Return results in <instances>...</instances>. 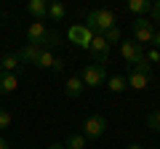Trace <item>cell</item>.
Listing matches in <instances>:
<instances>
[{
    "instance_id": "obj_9",
    "label": "cell",
    "mask_w": 160,
    "mask_h": 149,
    "mask_svg": "<svg viewBox=\"0 0 160 149\" xmlns=\"http://www.w3.org/2000/svg\"><path fill=\"white\" fill-rule=\"evenodd\" d=\"M35 67L38 69H53V72H62L64 69V61L59 56H53V51H48V48H43L38 56V61H35Z\"/></svg>"
},
{
    "instance_id": "obj_24",
    "label": "cell",
    "mask_w": 160,
    "mask_h": 149,
    "mask_svg": "<svg viewBox=\"0 0 160 149\" xmlns=\"http://www.w3.org/2000/svg\"><path fill=\"white\" fill-rule=\"evenodd\" d=\"M149 16H152L149 22H160V0H155V3H152V8H149Z\"/></svg>"
},
{
    "instance_id": "obj_6",
    "label": "cell",
    "mask_w": 160,
    "mask_h": 149,
    "mask_svg": "<svg viewBox=\"0 0 160 149\" xmlns=\"http://www.w3.org/2000/svg\"><path fill=\"white\" fill-rule=\"evenodd\" d=\"M83 136H86V141H96V138H102L104 133H107V117L102 115H91L83 120Z\"/></svg>"
},
{
    "instance_id": "obj_14",
    "label": "cell",
    "mask_w": 160,
    "mask_h": 149,
    "mask_svg": "<svg viewBox=\"0 0 160 149\" xmlns=\"http://www.w3.org/2000/svg\"><path fill=\"white\" fill-rule=\"evenodd\" d=\"M16 88H19V77L16 74L0 72V96H3V93H13Z\"/></svg>"
},
{
    "instance_id": "obj_7",
    "label": "cell",
    "mask_w": 160,
    "mask_h": 149,
    "mask_svg": "<svg viewBox=\"0 0 160 149\" xmlns=\"http://www.w3.org/2000/svg\"><path fill=\"white\" fill-rule=\"evenodd\" d=\"M67 37H69V43H75L78 48H91V40H93V35H91V29L86 27V24H72L69 27V32H67Z\"/></svg>"
},
{
    "instance_id": "obj_17",
    "label": "cell",
    "mask_w": 160,
    "mask_h": 149,
    "mask_svg": "<svg viewBox=\"0 0 160 149\" xmlns=\"http://www.w3.org/2000/svg\"><path fill=\"white\" fill-rule=\"evenodd\" d=\"M149 8H152V3H149V0H128V11L136 13V16L149 13Z\"/></svg>"
},
{
    "instance_id": "obj_20",
    "label": "cell",
    "mask_w": 160,
    "mask_h": 149,
    "mask_svg": "<svg viewBox=\"0 0 160 149\" xmlns=\"http://www.w3.org/2000/svg\"><path fill=\"white\" fill-rule=\"evenodd\" d=\"M147 125L152 128L155 133H160V109H155V112H149V115H147Z\"/></svg>"
},
{
    "instance_id": "obj_2",
    "label": "cell",
    "mask_w": 160,
    "mask_h": 149,
    "mask_svg": "<svg viewBox=\"0 0 160 149\" xmlns=\"http://www.w3.org/2000/svg\"><path fill=\"white\" fill-rule=\"evenodd\" d=\"M115 22H118V19H115V13L109 11V8H96V11L88 13L86 27L91 29V35H104V32H109L112 27H118Z\"/></svg>"
},
{
    "instance_id": "obj_21",
    "label": "cell",
    "mask_w": 160,
    "mask_h": 149,
    "mask_svg": "<svg viewBox=\"0 0 160 149\" xmlns=\"http://www.w3.org/2000/svg\"><path fill=\"white\" fill-rule=\"evenodd\" d=\"M104 40H107L109 46H115V43H120V40H123V32H120L118 27H112L109 32H104Z\"/></svg>"
},
{
    "instance_id": "obj_25",
    "label": "cell",
    "mask_w": 160,
    "mask_h": 149,
    "mask_svg": "<svg viewBox=\"0 0 160 149\" xmlns=\"http://www.w3.org/2000/svg\"><path fill=\"white\" fill-rule=\"evenodd\" d=\"M152 48L160 51V29H155V35H152Z\"/></svg>"
},
{
    "instance_id": "obj_16",
    "label": "cell",
    "mask_w": 160,
    "mask_h": 149,
    "mask_svg": "<svg viewBox=\"0 0 160 149\" xmlns=\"http://www.w3.org/2000/svg\"><path fill=\"white\" fill-rule=\"evenodd\" d=\"M67 16V6L64 3H48V19L51 22H64Z\"/></svg>"
},
{
    "instance_id": "obj_23",
    "label": "cell",
    "mask_w": 160,
    "mask_h": 149,
    "mask_svg": "<svg viewBox=\"0 0 160 149\" xmlns=\"http://www.w3.org/2000/svg\"><path fill=\"white\" fill-rule=\"evenodd\" d=\"M11 120H13V117H11V112L0 107V128H8V125H11Z\"/></svg>"
},
{
    "instance_id": "obj_27",
    "label": "cell",
    "mask_w": 160,
    "mask_h": 149,
    "mask_svg": "<svg viewBox=\"0 0 160 149\" xmlns=\"http://www.w3.org/2000/svg\"><path fill=\"white\" fill-rule=\"evenodd\" d=\"M0 149H8V144H6V138L0 136Z\"/></svg>"
},
{
    "instance_id": "obj_13",
    "label": "cell",
    "mask_w": 160,
    "mask_h": 149,
    "mask_svg": "<svg viewBox=\"0 0 160 149\" xmlns=\"http://www.w3.org/2000/svg\"><path fill=\"white\" fill-rule=\"evenodd\" d=\"M40 51H43V48H38V46H29V43H27V46H24L22 51L16 53V56L22 59V64H24V67H27V64H32V67H35V61H38Z\"/></svg>"
},
{
    "instance_id": "obj_29",
    "label": "cell",
    "mask_w": 160,
    "mask_h": 149,
    "mask_svg": "<svg viewBox=\"0 0 160 149\" xmlns=\"http://www.w3.org/2000/svg\"><path fill=\"white\" fill-rule=\"evenodd\" d=\"M0 101H3V96H0Z\"/></svg>"
},
{
    "instance_id": "obj_26",
    "label": "cell",
    "mask_w": 160,
    "mask_h": 149,
    "mask_svg": "<svg viewBox=\"0 0 160 149\" xmlns=\"http://www.w3.org/2000/svg\"><path fill=\"white\" fill-rule=\"evenodd\" d=\"M48 149H67L64 144H48Z\"/></svg>"
},
{
    "instance_id": "obj_30",
    "label": "cell",
    "mask_w": 160,
    "mask_h": 149,
    "mask_svg": "<svg viewBox=\"0 0 160 149\" xmlns=\"http://www.w3.org/2000/svg\"><path fill=\"white\" fill-rule=\"evenodd\" d=\"M0 59H3V56H0Z\"/></svg>"
},
{
    "instance_id": "obj_8",
    "label": "cell",
    "mask_w": 160,
    "mask_h": 149,
    "mask_svg": "<svg viewBox=\"0 0 160 149\" xmlns=\"http://www.w3.org/2000/svg\"><path fill=\"white\" fill-rule=\"evenodd\" d=\"M91 56L96 59V64H107L109 61V51H112V46H109L107 40H104V35H93V40H91Z\"/></svg>"
},
{
    "instance_id": "obj_19",
    "label": "cell",
    "mask_w": 160,
    "mask_h": 149,
    "mask_svg": "<svg viewBox=\"0 0 160 149\" xmlns=\"http://www.w3.org/2000/svg\"><path fill=\"white\" fill-rule=\"evenodd\" d=\"M107 88H109V91H112V93H123V91H126V77H120V74H115V77H109V80H107Z\"/></svg>"
},
{
    "instance_id": "obj_1",
    "label": "cell",
    "mask_w": 160,
    "mask_h": 149,
    "mask_svg": "<svg viewBox=\"0 0 160 149\" xmlns=\"http://www.w3.org/2000/svg\"><path fill=\"white\" fill-rule=\"evenodd\" d=\"M59 40H62V37H59L56 32H48V27L43 22H32L27 27V43H29V46L48 48V51H51V48L59 46Z\"/></svg>"
},
{
    "instance_id": "obj_5",
    "label": "cell",
    "mask_w": 160,
    "mask_h": 149,
    "mask_svg": "<svg viewBox=\"0 0 160 149\" xmlns=\"http://www.w3.org/2000/svg\"><path fill=\"white\" fill-rule=\"evenodd\" d=\"M120 56H123V61L131 69L147 61V59H144V48L139 46V43H133V40H120Z\"/></svg>"
},
{
    "instance_id": "obj_4",
    "label": "cell",
    "mask_w": 160,
    "mask_h": 149,
    "mask_svg": "<svg viewBox=\"0 0 160 149\" xmlns=\"http://www.w3.org/2000/svg\"><path fill=\"white\" fill-rule=\"evenodd\" d=\"M131 32H133V37H131V40H133V43H139V46L144 48L147 43H152L155 27H152V22H149V19L139 16V19H133V22H131Z\"/></svg>"
},
{
    "instance_id": "obj_18",
    "label": "cell",
    "mask_w": 160,
    "mask_h": 149,
    "mask_svg": "<svg viewBox=\"0 0 160 149\" xmlns=\"http://www.w3.org/2000/svg\"><path fill=\"white\" fill-rule=\"evenodd\" d=\"M86 136H83V133H69L67 136V141H64V147L67 149H86Z\"/></svg>"
},
{
    "instance_id": "obj_11",
    "label": "cell",
    "mask_w": 160,
    "mask_h": 149,
    "mask_svg": "<svg viewBox=\"0 0 160 149\" xmlns=\"http://www.w3.org/2000/svg\"><path fill=\"white\" fill-rule=\"evenodd\" d=\"M22 69H24V64H22V59H19L16 53H6V56L0 59V72L16 74V72H22Z\"/></svg>"
},
{
    "instance_id": "obj_28",
    "label": "cell",
    "mask_w": 160,
    "mask_h": 149,
    "mask_svg": "<svg viewBox=\"0 0 160 149\" xmlns=\"http://www.w3.org/2000/svg\"><path fill=\"white\" fill-rule=\"evenodd\" d=\"M128 149H147V147H142V144H131Z\"/></svg>"
},
{
    "instance_id": "obj_3",
    "label": "cell",
    "mask_w": 160,
    "mask_h": 149,
    "mask_svg": "<svg viewBox=\"0 0 160 149\" xmlns=\"http://www.w3.org/2000/svg\"><path fill=\"white\" fill-rule=\"evenodd\" d=\"M78 77L83 80L86 88H99L107 83V69H104V64H86Z\"/></svg>"
},
{
    "instance_id": "obj_15",
    "label": "cell",
    "mask_w": 160,
    "mask_h": 149,
    "mask_svg": "<svg viewBox=\"0 0 160 149\" xmlns=\"http://www.w3.org/2000/svg\"><path fill=\"white\" fill-rule=\"evenodd\" d=\"M83 91H86V85H83V80H80V77H69V80L64 83V93H67L69 99L83 96Z\"/></svg>"
},
{
    "instance_id": "obj_22",
    "label": "cell",
    "mask_w": 160,
    "mask_h": 149,
    "mask_svg": "<svg viewBox=\"0 0 160 149\" xmlns=\"http://www.w3.org/2000/svg\"><path fill=\"white\" fill-rule=\"evenodd\" d=\"M144 59H147L149 67H152V64H160V51L158 48H149V51H144Z\"/></svg>"
},
{
    "instance_id": "obj_10",
    "label": "cell",
    "mask_w": 160,
    "mask_h": 149,
    "mask_svg": "<svg viewBox=\"0 0 160 149\" xmlns=\"http://www.w3.org/2000/svg\"><path fill=\"white\" fill-rule=\"evenodd\" d=\"M149 77H152V74H144V72H139V69H131L128 77H126V85L131 88V91H144V88L149 85Z\"/></svg>"
},
{
    "instance_id": "obj_12",
    "label": "cell",
    "mask_w": 160,
    "mask_h": 149,
    "mask_svg": "<svg viewBox=\"0 0 160 149\" xmlns=\"http://www.w3.org/2000/svg\"><path fill=\"white\" fill-rule=\"evenodd\" d=\"M27 13H32L35 22H46L48 19V3L46 0H29L27 3Z\"/></svg>"
}]
</instances>
